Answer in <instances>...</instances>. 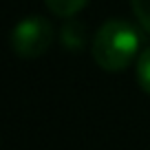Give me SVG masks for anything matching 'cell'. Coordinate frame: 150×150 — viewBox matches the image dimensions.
Here are the masks:
<instances>
[{"label": "cell", "instance_id": "1", "mask_svg": "<svg viewBox=\"0 0 150 150\" xmlns=\"http://www.w3.org/2000/svg\"><path fill=\"white\" fill-rule=\"evenodd\" d=\"M141 35L135 24L128 20L112 18L106 20L102 27L95 31L93 42H91V53H93L95 64L102 71L108 73H119L135 57H139Z\"/></svg>", "mask_w": 150, "mask_h": 150}, {"label": "cell", "instance_id": "2", "mask_svg": "<svg viewBox=\"0 0 150 150\" xmlns=\"http://www.w3.org/2000/svg\"><path fill=\"white\" fill-rule=\"evenodd\" d=\"M53 38H55V29L49 18L27 16L11 31V49L18 57L33 60V57H40L49 51Z\"/></svg>", "mask_w": 150, "mask_h": 150}, {"label": "cell", "instance_id": "3", "mask_svg": "<svg viewBox=\"0 0 150 150\" xmlns=\"http://www.w3.org/2000/svg\"><path fill=\"white\" fill-rule=\"evenodd\" d=\"M60 42H62V47H64L66 51H73V53L86 49V42H88L86 24L71 18V22H66L64 27L60 29Z\"/></svg>", "mask_w": 150, "mask_h": 150}, {"label": "cell", "instance_id": "4", "mask_svg": "<svg viewBox=\"0 0 150 150\" xmlns=\"http://www.w3.org/2000/svg\"><path fill=\"white\" fill-rule=\"evenodd\" d=\"M44 5L57 18H73L88 5V0H44Z\"/></svg>", "mask_w": 150, "mask_h": 150}, {"label": "cell", "instance_id": "5", "mask_svg": "<svg viewBox=\"0 0 150 150\" xmlns=\"http://www.w3.org/2000/svg\"><path fill=\"white\" fill-rule=\"evenodd\" d=\"M135 75H137V84L141 86V91L150 95V47L139 53L137 66H135Z\"/></svg>", "mask_w": 150, "mask_h": 150}, {"label": "cell", "instance_id": "6", "mask_svg": "<svg viewBox=\"0 0 150 150\" xmlns=\"http://www.w3.org/2000/svg\"><path fill=\"white\" fill-rule=\"evenodd\" d=\"M130 7H132L135 18L139 20L141 29L148 31L150 35V0H130Z\"/></svg>", "mask_w": 150, "mask_h": 150}]
</instances>
